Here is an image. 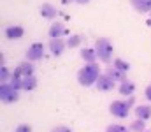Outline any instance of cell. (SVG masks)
I'll return each instance as SVG.
<instances>
[{
    "label": "cell",
    "instance_id": "obj_6",
    "mask_svg": "<svg viewBox=\"0 0 151 132\" xmlns=\"http://www.w3.org/2000/svg\"><path fill=\"white\" fill-rule=\"evenodd\" d=\"M34 72H35V67H34L32 62H21V63L14 69L12 78H14V79H23V78L34 76Z\"/></svg>",
    "mask_w": 151,
    "mask_h": 132
},
{
    "label": "cell",
    "instance_id": "obj_20",
    "mask_svg": "<svg viewBox=\"0 0 151 132\" xmlns=\"http://www.w3.org/2000/svg\"><path fill=\"white\" fill-rule=\"evenodd\" d=\"M113 67L118 69V71H121V72H127V71L130 69V63L125 62L123 58H116V60H113Z\"/></svg>",
    "mask_w": 151,
    "mask_h": 132
},
{
    "label": "cell",
    "instance_id": "obj_15",
    "mask_svg": "<svg viewBox=\"0 0 151 132\" xmlns=\"http://www.w3.org/2000/svg\"><path fill=\"white\" fill-rule=\"evenodd\" d=\"M135 116L139 118V120H150L151 118V106H146V104H141V106H137L135 107Z\"/></svg>",
    "mask_w": 151,
    "mask_h": 132
},
{
    "label": "cell",
    "instance_id": "obj_5",
    "mask_svg": "<svg viewBox=\"0 0 151 132\" xmlns=\"http://www.w3.org/2000/svg\"><path fill=\"white\" fill-rule=\"evenodd\" d=\"M11 85L16 88V90H23V92H32V90H35L37 87V78L35 76H28V78H23V79H14L12 78V81H11Z\"/></svg>",
    "mask_w": 151,
    "mask_h": 132
},
{
    "label": "cell",
    "instance_id": "obj_29",
    "mask_svg": "<svg viewBox=\"0 0 151 132\" xmlns=\"http://www.w3.org/2000/svg\"><path fill=\"white\" fill-rule=\"evenodd\" d=\"M150 4H151V0H150Z\"/></svg>",
    "mask_w": 151,
    "mask_h": 132
},
{
    "label": "cell",
    "instance_id": "obj_21",
    "mask_svg": "<svg viewBox=\"0 0 151 132\" xmlns=\"http://www.w3.org/2000/svg\"><path fill=\"white\" fill-rule=\"evenodd\" d=\"M81 35H72V37H69V41H67V48H77L79 44H81Z\"/></svg>",
    "mask_w": 151,
    "mask_h": 132
},
{
    "label": "cell",
    "instance_id": "obj_23",
    "mask_svg": "<svg viewBox=\"0 0 151 132\" xmlns=\"http://www.w3.org/2000/svg\"><path fill=\"white\" fill-rule=\"evenodd\" d=\"M14 132H32V127L30 125H27V123H21V125H18L16 127V131Z\"/></svg>",
    "mask_w": 151,
    "mask_h": 132
},
{
    "label": "cell",
    "instance_id": "obj_28",
    "mask_svg": "<svg viewBox=\"0 0 151 132\" xmlns=\"http://www.w3.org/2000/svg\"><path fill=\"white\" fill-rule=\"evenodd\" d=\"M146 132H150V131H146Z\"/></svg>",
    "mask_w": 151,
    "mask_h": 132
},
{
    "label": "cell",
    "instance_id": "obj_2",
    "mask_svg": "<svg viewBox=\"0 0 151 132\" xmlns=\"http://www.w3.org/2000/svg\"><path fill=\"white\" fill-rule=\"evenodd\" d=\"M134 104H135V97H134V95L128 97L127 100L118 99V100H113V102H111L109 111H111V115L116 116V118H127V116L130 115V109L134 107Z\"/></svg>",
    "mask_w": 151,
    "mask_h": 132
},
{
    "label": "cell",
    "instance_id": "obj_26",
    "mask_svg": "<svg viewBox=\"0 0 151 132\" xmlns=\"http://www.w3.org/2000/svg\"><path fill=\"white\" fill-rule=\"evenodd\" d=\"M74 2H77V4H81V5H84V4H88L90 0H74Z\"/></svg>",
    "mask_w": 151,
    "mask_h": 132
},
{
    "label": "cell",
    "instance_id": "obj_11",
    "mask_svg": "<svg viewBox=\"0 0 151 132\" xmlns=\"http://www.w3.org/2000/svg\"><path fill=\"white\" fill-rule=\"evenodd\" d=\"M65 34H67V30H65L63 23H60V21H56L49 27V37L51 39H62Z\"/></svg>",
    "mask_w": 151,
    "mask_h": 132
},
{
    "label": "cell",
    "instance_id": "obj_8",
    "mask_svg": "<svg viewBox=\"0 0 151 132\" xmlns=\"http://www.w3.org/2000/svg\"><path fill=\"white\" fill-rule=\"evenodd\" d=\"M97 90H100V92H109V90H113L116 87V81H114L113 78L109 76V74H102L100 78H99V81H97Z\"/></svg>",
    "mask_w": 151,
    "mask_h": 132
},
{
    "label": "cell",
    "instance_id": "obj_25",
    "mask_svg": "<svg viewBox=\"0 0 151 132\" xmlns=\"http://www.w3.org/2000/svg\"><path fill=\"white\" fill-rule=\"evenodd\" d=\"M144 97H146V99L151 102V85H148V87H146V90H144Z\"/></svg>",
    "mask_w": 151,
    "mask_h": 132
},
{
    "label": "cell",
    "instance_id": "obj_7",
    "mask_svg": "<svg viewBox=\"0 0 151 132\" xmlns=\"http://www.w3.org/2000/svg\"><path fill=\"white\" fill-rule=\"evenodd\" d=\"M44 58V46L40 43H34L27 49V60L28 62H39Z\"/></svg>",
    "mask_w": 151,
    "mask_h": 132
},
{
    "label": "cell",
    "instance_id": "obj_4",
    "mask_svg": "<svg viewBox=\"0 0 151 132\" xmlns=\"http://www.w3.org/2000/svg\"><path fill=\"white\" fill-rule=\"evenodd\" d=\"M0 99H2L4 104H12L19 99V90H16L11 83L0 85Z\"/></svg>",
    "mask_w": 151,
    "mask_h": 132
},
{
    "label": "cell",
    "instance_id": "obj_14",
    "mask_svg": "<svg viewBox=\"0 0 151 132\" xmlns=\"http://www.w3.org/2000/svg\"><path fill=\"white\" fill-rule=\"evenodd\" d=\"M119 95H125V97H132L134 95V92H135V85H134V81H123V83H119Z\"/></svg>",
    "mask_w": 151,
    "mask_h": 132
},
{
    "label": "cell",
    "instance_id": "obj_17",
    "mask_svg": "<svg viewBox=\"0 0 151 132\" xmlns=\"http://www.w3.org/2000/svg\"><path fill=\"white\" fill-rule=\"evenodd\" d=\"M106 74H109L114 81H119V83L127 81V72H121V71H118V69H114V67H109V69L106 71Z\"/></svg>",
    "mask_w": 151,
    "mask_h": 132
},
{
    "label": "cell",
    "instance_id": "obj_24",
    "mask_svg": "<svg viewBox=\"0 0 151 132\" xmlns=\"http://www.w3.org/2000/svg\"><path fill=\"white\" fill-rule=\"evenodd\" d=\"M51 132H70V129L65 127V125H58V127H55Z\"/></svg>",
    "mask_w": 151,
    "mask_h": 132
},
{
    "label": "cell",
    "instance_id": "obj_18",
    "mask_svg": "<svg viewBox=\"0 0 151 132\" xmlns=\"http://www.w3.org/2000/svg\"><path fill=\"white\" fill-rule=\"evenodd\" d=\"M0 81H2V85H7V83H11V81H12V72H11V71H7V67H5V65H2V67H0Z\"/></svg>",
    "mask_w": 151,
    "mask_h": 132
},
{
    "label": "cell",
    "instance_id": "obj_12",
    "mask_svg": "<svg viewBox=\"0 0 151 132\" xmlns=\"http://www.w3.org/2000/svg\"><path fill=\"white\" fill-rule=\"evenodd\" d=\"M40 16L46 18V19H55V18L58 16V11H56V7L51 5V4H42V5H40Z\"/></svg>",
    "mask_w": 151,
    "mask_h": 132
},
{
    "label": "cell",
    "instance_id": "obj_13",
    "mask_svg": "<svg viewBox=\"0 0 151 132\" xmlns=\"http://www.w3.org/2000/svg\"><path fill=\"white\" fill-rule=\"evenodd\" d=\"M81 58L86 62V63H97V51L95 48H83L81 49Z\"/></svg>",
    "mask_w": 151,
    "mask_h": 132
},
{
    "label": "cell",
    "instance_id": "obj_16",
    "mask_svg": "<svg viewBox=\"0 0 151 132\" xmlns=\"http://www.w3.org/2000/svg\"><path fill=\"white\" fill-rule=\"evenodd\" d=\"M130 4L134 5V9L137 12H150L151 11L150 0H130Z\"/></svg>",
    "mask_w": 151,
    "mask_h": 132
},
{
    "label": "cell",
    "instance_id": "obj_9",
    "mask_svg": "<svg viewBox=\"0 0 151 132\" xmlns=\"http://www.w3.org/2000/svg\"><path fill=\"white\" fill-rule=\"evenodd\" d=\"M23 34H25V28L19 27V25H11V27H7V28L4 30V35H5V39H9V41L21 39Z\"/></svg>",
    "mask_w": 151,
    "mask_h": 132
},
{
    "label": "cell",
    "instance_id": "obj_1",
    "mask_svg": "<svg viewBox=\"0 0 151 132\" xmlns=\"http://www.w3.org/2000/svg\"><path fill=\"white\" fill-rule=\"evenodd\" d=\"M100 76H102V72H100L99 63H86L77 72V83L81 87H91V85H97Z\"/></svg>",
    "mask_w": 151,
    "mask_h": 132
},
{
    "label": "cell",
    "instance_id": "obj_27",
    "mask_svg": "<svg viewBox=\"0 0 151 132\" xmlns=\"http://www.w3.org/2000/svg\"><path fill=\"white\" fill-rule=\"evenodd\" d=\"M70 2H74V0H62V4H63V5H67V4H70Z\"/></svg>",
    "mask_w": 151,
    "mask_h": 132
},
{
    "label": "cell",
    "instance_id": "obj_22",
    "mask_svg": "<svg viewBox=\"0 0 151 132\" xmlns=\"http://www.w3.org/2000/svg\"><path fill=\"white\" fill-rule=\"evenodd\" d=\"M106 132H128L127 127H123V125H119V123H113V125H109Z\"/></svg>",
    "mask_w": 151,
    "mask_h": 132
},
{
    "label": "cell",
    "instance_id": "obj_19",
    "mask_svg": "<svg viewBox=\"0 0 151 132\" xmlns=\"http://www.w3.org/2000/svg\"><path fill=\"white\" fill-rule=\"evenodd\" d=\"M130 131L132 132H146V123H144V120L135 118V120L130 123Z\"/></svg>",
    "mask_w": 151,
    "mask_h": 132
},
{
    "label": "cell",
    "instance_id": "obj_3",
    "mask_svg": "<svg viewBox=\"0 0 151 132\" xmlns=\"http://www.w3.org/2000/svg\"><path fill=\"white\" fill-rule=\"evenodd\" d=\"M95 51H97L99 60H102L104 63L113 62V44H111L109 39H106V37L97 39V43H95Z\"/></svg>",
    "mask_w": 151,
    "mask_h": 132
},
{
    "label": "cell",
    "instance_id": "obj_10",
    "mask_svg": "<svg viewBox=\"0 0 151 132\" xmlns=\"http://www.w3.org/2000/svg\"><path fill=\"white\" fill-rule=\"evenodd\" d=\"M67 48V43H63V39H51L49 41V51L55 56H60Z\"/></svg>",
    "mask_w": 151,
    "mask_h": 132
}]
</instances>
